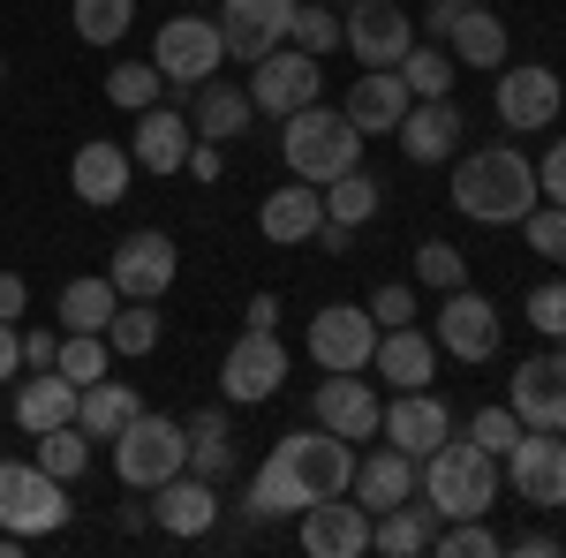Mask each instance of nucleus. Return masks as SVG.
Here are the masks:
<instances>
[{"mask_svg":"<svg viewBox=\"0 0 566 558\" xmlns=\"http://www.w3.org/2000/svg\"><path fill=\"white\" fill-rule=\"evenodd\" d=\"M340 45H348L363 69H400V53L416 45V15L392 8V0H348V15H340Z\"/></svg>","mask_w":566,"mask_h":558,"instance_id":"12","label":"nucleus"},{"mask_svg":"<svg viewBox=\"0 0 566 558\" xmlns=\"http://www.w3.org/2000/svg\"><path fill=\"white\" fill-rule=\"evenodd\" d=\"M219 61H227L219 15H175V23H159V39H151V69L175 91H197L205 76H219Z\"/></svg>","mask_w":566,"mask_h":558,"instance_id":"6","label":"nucleus"},{"mask_svg":"<svg viewBox=\"0 0 566 558\" xmlns=\"http://www.w3.org/2000/svg\"><path fill=\"white\" fill-rule=\"evenodd\" d=\"M310 242H325V250H333V257H340V250H348V242H355V227H333V219H325V227H317V234H310Z\"/></svg>","mask_w":566,"mask_h":558,"instance_id":"59","label":"nucleus"},{"mask_svg":"<svg viewBox=\"0 0 566 558\" xmlns=\"http://www.w3.org/2000/svg\"><path fill=\"white\" fill-rule=\"evenodd\" d=\"M189 475H205V483H227L234 475V438H227V408H205V415H189Z\"/></svg>","mask_w":566,"mask_h":558,"instance_id":"34","label":"nucleus"},{"mask_svg":"<svg viewBox=\"0 0 566 558\" xmlns=\"http://www.w3.org/2000/svg\"><path fill=\"white\" fill-rule=\"evenodd\" d=\"M552 347H559V355H566V333H559V340H552Z\"/></svg>","mask_w":566,"mask_h":558,"instance_id":"61","label":"nucleus"},{"mask_svg":"<svg viewBox=\"0 0 566 558\" xmlns=\"http://www.w3.org/2000/svg\"><path fill=\"white\" fill-rule=\"evenodd\" d=\"M423 498L438 506V520H476L499 506V461L483 453L476 438L469 445H438L431 461H423Z\"/></svg>","mask_w":566,"mask_h":558,"instance_id":"3","label":"nucleus"},{"mask_svg":"<svg viewBox=\"0 0 566 558\" xmlns=\"http://www.w3.org/2000/svg\"><path fill=\"white\" fill-rule=\"evenodd\" d=\"M528 325H536L544 340H559V333H566V280H544V287H528Z\"/></svg>","mask_w":566,"mask_h":558,"instance_id":"49","label":"nucleus"},{"mask_svg":"<svg viewBox=\"0 0 566 558\" xmlns=\"http://www.w3.org/2000/svg\"><path fill=\"white\" fill-rule=\"evenodd\" d=\"M370 370H378L392 392L431 386V378H438V340L423 333V325H386V333H378V355H370Z\"/></svg>","mask_w":566,"mask_h":558,"instance_id":"26","label":"nucleus"},{"mask_svg":"<svg viewBox=\"0 0 566 558\" xmlns=\"http://www.w3.org/2000/svg\"><path fill=\"white\" fill-rule=\"evenodd\" d=\"M159 325H167V317H159V302H122V309H114V325H106V347H114L122 362H136V355H151V347H159Z\"/></svg>","mask_w":566,"mask_h":558,"instance_id":"39","label":"nucleus"},{"mask_svg":"<svg viewBox=\"0 0 566 558\" xmlns=\"http://www.w3.org/2000/svg\"><path fill=\"white\" fill-rule=\"evenodd\" d=\"M310 415L348 445H370L386 423V400L363 386V370H325V386H310Z\"/></svg>","mask_w":566,"mask_h":558,"instance_id":"14","label":"nucleus"},{"mask_svg":"<svg viewBox=\"0 0 566 558\" xmlns=\"http://www.w3.org/2000/svg\"><path fill=\"white\" fill-rule=\"evenodd\" d=\"M378 333H386V325H378L363 302H333V309L310 317V362H317V370H370Z\"/></svg>","mask_w":566,"mask_h":558,"instance_id":"11","label":"nucleus"},{"mask_svg":"<svg viewBox=\"0 0 566 558\" xmlns=\"http://www.w3.org/2000/svg\"><path fill=\"white\" fill-rule=\"evenodd\" d=\"M378 204H386V189H378L370 167H348V173L325 181V219H333V227H370Z\"/></svg>","mask_w":566,"mask_h":558,"instance_id":"35","label":"nucleus"},{"mask_svg":"<svg viewBox=\"0 0 566 558\" xmlns=\"http://www.w3.org/2000/svg\"><path fill=\"white\" fill-rule=\"evenodd\" d=\"M114 309H122V295H114L106 272H91V280H69V287H61V325H69V333H106Z\"/></svg>","mask_w":566,"mask_h":558,"instance_id":"37","label":"nucleus"},{"mask_svg":"<svg viewBox=\"0 0 566 558\" xmlns=\"http://www.w3.org/2000/svg\"><path fill=\"white\" fill-rule=\"evenodd\" d=\"M15 370H23V333L0 325V386H15Z\"/></svg>","mask_w":566,"mask_h":558,"instance_id":"55","label":"nucleus"},{"mask_svg":"<svg viewBox=\"0 0 566 558\" xmlns=\"http://www.w3.org/2000/svg\"><path fill=\"white\" fill-rule=\"evenodd\" d=\"M461 106L453 98H408V114H400V129L392 144L416 159V167H453V151H461Z\"/></svg>","mask_w":566,"mask_h":558,"instance_id":"19","label":"nucleus"},{"mask_svg":"<svg viewBox=\"0 0 566 558\" xmlns=\"http://www.w3.org/2000/svg\"><path fill=\"white\" fill-rule=\"evenodd\" d=\"M106 280H114V295H122V302H159V295L181 280L175 234H159V227H136V234H122V250H114V264H106Z\"/></svg>","mask_w":566,"mask_h":558,"instance_id":"7","label":"nucleus"},{"mask_svg":"<svg viewBox=\"0 0 566 558\" xmlns=\"http://www.w3.org/2000/svg\"><path fill=\"white\" fill-rule=\"evenodd\" d=\"M363 309H370L378 325H416V287H408V280H386V287L363 302Z\"/></svg>","mask_w":566,"mask_h":558,"instance_id":"50","label":"nucleus"},{"mask_svg":"<svg viewBox=\"0 0 566 558\" xmlns=\"http://www.w3.org/2000/svg\"><path fill=\"white\" fill-rule=\"evenodd\" d=\"M499 309H491V295H476V287H453L446 295V309H438V355H453V362H491L499 355Z\"/></svg>","mask_w":566,"mask_h":558,"instance_id":"16","label":"nucleus"},{"mask_svg":"<svg viewBox=\"0 0 566 558\" xmlns=\"http://www.w3.org/2000/svg\"><path fill=\"white\" fill-rule=\"evenodd\" d=\"M303 551L310 558H363L370 551V514L363 498H310L303 506Z\"/></svg>","mask_w":566,"mask_h":558,"instance_id":"20","label":"nucleus"},{"mask_svg":"<svg viewBox=\"0 0 566 558\" xmlns=\"http://www.w3.org/2000/svg\"><path fill=\"white\" fill-rule=\"evenodd\" d=\"M416 280L438 287V295H453V287H469V257H461L453 242H423V250H416Z\"/></svg>","mask_w":566,"mask_h":558,"instance_id":"45","label":"nucleus"},{"mask_svg":"<svg viewBox=\"0 0 566 558\" xmlns=\"http://www.w3.org/2000/svg\"><path fill=\"white\" fill-rule=\"evenodd\" d=\"M53 370H61V378H76V386H91V378H106V370H114V347H106V333H69Z\"/></svg>","mask_w":566,"mask_h":558,"instance_id":"44","label":"nucleus"},{"mask_svg":"<svg viewBox=\"0 0 566 558\" xmlns=\"http://www.w3.org/2000/svg\"><path fill=\"white\" fill-rule=\"evenodd\" d=\"M506 551H522V558H559V536H552V528H522Z\"/></svg>","mask_w":566,"mask_h":558,"instance_id":"54","label":"nucleus"},{"mask_svg":"<svg viewBox=\"0 0 566 558\" xmlns=\"http://www.w3.org/2000/svg\"><path fill=\"white\" fill-rule=\"evenodd\" d=\"M446 53L461 61V69H506V23H499V8H476V0H461V15H453V31H446Z\"/></svg>","mask_w":566,"mask_h":558,"instance_id":"30","label":"nucleus"},{"mask_svg":"<svg viewBox=\"0 0 566 558\" xmlns=\"http://www.w3.org/2000/svg\"><path fill=\"white\" fill-rule=\"evenodd\" d=\"M189 468V430L175 415H151V408H136L122 438H114V475H122V491H159L167 475Z\"/></svg>","mask_w":566,"mask_h":558,"instance_id":"4","label":"nucleus"},{"mask_svg":"<svg viewBox=\"0 0 566 558\" xmlns=\"http://www.w3.org/2000/svg\"><path fill=\"white\" fill-rule=\"evenodd\" d=\"M136 23V0H76V39L84 45H122Z\"/></svg>","mask_w":566,"mask_h":558,"instance_id":"42","label":"nucleus"},{"mask_svg":"<svg viewBox=\"0 0 566 558\" xmlns=\"http://www.w3.org/2000/svg\"><path fill=\"white\" fill-rule=\"evenodd\" d=\"M453 15H461V0H431V8H423V39H438V45H446Z\"/></svg>","mask_w":566,"mask_h":558,"instance_id":"56","label":"nucleus"},{"mask_svg":"<svg viewBox=\"0 0 566 558\" xmlns=\"http://www.w3.org/2000/svg\"><path fill=\"white\" fill-rule=\"evenodd\" d=\"M378 438H386V445H400V453H416V461H431L438 445L453 438V408H446L431 386L392 392V400H386V423H378Z\"/></svg>","mask_w":566,"mask_h":558,"instance_id":"17","label":"nucleus"},{"mask_svg":"<svg viewBox=\"0 0 566 558\" xmlns=\"http://www.w3.org/2000/svg\"><path fill=\"white\" fill-rule=\"evenodd\" d=\"M310 506V491L295 483V468L280 461V453H264L258 475H250V514L258 520H287V514H303Z\"/></svg>","mask_w":566,"mask_h":558,"instance_id":"36","label":"nucleus"},{"mask_svg":"<svg viewBox=\"0 0 566 558\" xmlns=\"http://www.w3.org/2000/svg\"><path fill=\"white\" fill-rule=\"evenodd\" d=\"M114 520H122V536H136V528H151V506H122Z\"/></svg>","mask_w":566,"mask_h":558,"instance_id":"60","label":"nucleus"},{"mask_svg":"<svg viewBox=\"0 0 566 558\" xmlns=\"http://www.w3.org/2000/svg\"><path fill=\"white\" fill-rule=\"evenodd\" d=\"M416 491H423V461L400 453V445L363 453V461H355V483H348V498H363V514H386V506L416 498Z\"/></svg>","mask_w":566,"mask_h":558,"instance_id":"23","label":"nucleus"},{"mask_svg":"<svg viewBox=\"0 0 566 558\" xmlns=\"http://www.w3.org/2000/svg\"><path fill=\"white\" fill-rule=\"evenodd\" d=\"M287 15L295 0H227L219 8V39H227V61H264L272 45H287Z\"/></svg>","mask_w":566,"mask_h":558,"instance_id":"21","label":"nucleus"},{"mask_svg":"<svg viewBox=\"0 0 566 558\" xmlns=\"http://www.w3.org/2000/svg\"><path fill=\"white\" fill-rule=\"evenodd\" d=\"M0 84H8V61H0Z\"/></svg>","mask_w":566,"mask_h":558,"instance_id":"62","label":"nucleus"},{"mask_svg":"<svg viewBox=\"0 0 566 558\" xmlns=\"http://www.w3.org/2000/svg\"><path fill=\"white\" fill-rule=\"evenodd\" d=\"M250 122H258L250 84H219V76H205V84L189 91V129L205 136V144H234Z\"/></svg>","mask_w":566,"mask_h":558,"instance_id":"29","label":"nucleus"},{"mask_svg":"<svg viewBox=\"0 0 566 558\" xmlns=\"http://www.w3.org/2000/svg\"><path fill=\"white\" fill-rule=\"evenodd\" d=\"M45 475H61V483H76V475L91 468V438H84V423H53V430H39V453H31Z\"/></svg>","mask_w":566,"mask_h":558,"instance_id":"40","label":"nucleus"},{"mask_svg":"<svg viewBox=\"0 0 566 558\" xmlns=\"http://www.w3.org/2000/svg\"><path fill=\"white\" fill-rule=\"evenodd\" d=\"M438 544V506L423 498H400V506H386V514H370V551H386V558H423Z\"/></svg>","mask_w":566,"mask_h":558,"instance_id":"31","label":"nucleus"},{"mask_svg":"<svg viewBox=\"0 0 566 558\" xmlns=\"http://www.w3.org/2000/svg\"><path fill=\"white\" fill-rule=\"evenodd\" d=\"M408 98H416V91L400 84V69H363L348 84V98H340V114H348L363 136H392L400 114H408Z\"/></svg>","mask_w":566,"mask_h":558,"instance_id":"27","label":"nucleus"},{"mask_svg":"<svg viewBox=\"0 0 566 558\" xmlns=\"http://www.w3.org/2000/svg\"><path fill=\"white\" fill-rule=\"evenodd\" d=\"M23 309H31V287H23V272H0V325H23Z\"/></svg>","mask_w":566,"mask_h":558,"instance_id":"52","label":"nucleus"},{"mask_svg":"<svg viewBox=\"0 0 566 558\" xmlns=\"http://www.w3.org/2000/svg\"><path fill=\"white\" fill-rule=\"evenodd\" d=\"M506 483L522 506H566V430H522L506 453Z\"/></svg>","mask_w":566,"mask_h":558,"instance_id":"15","label":"nucleus"},{"mask_svg":"<svg viewBox=\"0 0 566 558\" xmlns=\"http://www.w3.org/2000/svg\"><path fill=\"white\" fill-rule=\"evenodd\" d=\"M151 528H167V536H212L219 528V483L205 475H167L159 491H151Z\"/></svg>","mask_w":566,"mask_h":558,"instance_id":"22","label":"nucleus"},{"mask_svg":"<svg viewBox=\"0 0 566 558\" xmlns=\"http://www.w3.org/2000/svg\"><path fill=\"white\" fill-rule=\"evenodd\" d=\"M69 520V483L45 475L39 461H0V528H15L23 544L53 536Z\"/></svg>","mask_w":566,"mask_h":558,"instance_id":"5","label":"nucleus"},{"mask_svg":"<svg viewBox=\"0 0 566 558\" xmlns=\"http://www.w3.org/2000/svg\"><path fill=\"white\" fill-rule=\"evenodd\" d=\"M536 197H544V204H566V136H559V144H544V167H536Z\"/></svg>","mask_w":566,"mask_h":558,"instance_id":"51","label":"nucleus"},{"mask_svg":"<svg viewBox=\"0 0 566 558\" xmlns=\"http://www.w3.org/2000/svg\"><path fill=\"white\" fill-rule=\"evenodd\" d=\"M280 386H287V347H280V333H242V340L227 347L219 392H227L234 408H264Z\"/></svg>","mask_w":566,"mask_h":558,"instance_id":"13","label":"nucleus"},{"mask_svg":"<svg viewBox=\"0 0 566 558\" xmlns=\"http://www.w3.org/2000/svg\"><path fill=\"white\" fill-rule=\"evenodd\" d=\"M491 106H499V122H506L514 136L552 129V122H559V106H566V84L544 69V61H506V69H499V84H491Z\"/></svg>","mask_w":566,"mask_h":558,"instance_id":"9","label":"nucleus"},{"mask_svg":"<svg viewBox=\"0 0 566 558\" xmlns=\"http://www.w3.org/2000/svg\"><path fill=\"white\" fill-rule=\"evenodd\" d=\"M287 45H303V53H333L340 45V15L325 8V0H295V15H287Z\"/></svg>","mask_w":566,"mask_h":558,"instance_id":"43","label":"nucleus"},{"mask_svg":"<svg viewBox=\"0 0 566 558\" xmlns=\"http://www.w3.org/2000/svg\"><path fill=\"white\" fill-rule=\"evenodd\" d=\"M159 91H167V76H159L151 61H114V69H106V98H114L122 114H144V106H159Z\"/></svg>","mask_w":566,"mask_h":558,"instance_id":"41","label":"nucleus"},{"mask_svg":"<svg viewBox=\"0 0 566 558\" xmlns=\"http://www.w3.org/2000/svg\"><path fill=\"white\" fill-rule=\"evenodd\" d=\"M280 159L295 181H333V173L363 167V129H355L340 106H303V114H287L280 122Z\"/></svg>","mask_w":566,"mask_h":558,"instance_id":"2","label":"nucleus"},{"mask_svg":"<svg viewBox=\"0 0 566 558\" xmlns=\"http://www.w3.org/2000/svg\"><path fill=\"white\" fill-rule=\"evenodd\" d=\"M522 234L544 264H566V204H536V212L522 219Z\"/></svg>","mask_w":566,"mask_h":558,"instance_id":"47","label":"nucleus"},{"mask_svg":"<svg viewBox=\"0 0 566 558\" xmlns=\"http://www.w3.org/2000/svg\"><path fill=\"white\" fill-rule=\"evenodd\" d=\"M189 144H197V129L181 122V106H144L136 136H129V159H136V173H181Z\"/></svg>","mask_w":566,"mask_h":558,"instance_id":"25","label":"nucleus"},{"mask_svg":"<svg viewBox=\"0 0 566 558\" xmlns=\"http://www.w3.org/2000/svg\"><path fill=\"white\" fill-rule=\"evenodd\" d=\"M219 167H227V159H219V144L197 136V144H189V173H197V181H219Z\"/></svg>","mask_w":566,"mask_h":558,"instance_id":"57","label":"nucleus"},{"mask_svg":"<svg viewBox=\"0 0 566 558\" xmlns=\"http://www.w3.org/2000/svg\"><path fill=\"white\" fill-rule=\"evenodd\" d=\"M76 378H61V370H31V386L15 392V423L31 430V438H39V430H53V423H76Z\"/></svg>","mask_w":566,"mask_h":558,"instance_id":"32","label":"nucleus"},{"mask_svg":"<svg viewBox=\"0 0 566 558\" xmlns=\"http://www.w3.org/2000/svg\"><path fill=\"white\" fill-rule=\"evenodd\" d=\"M476 8H499V0H476Z\"/></svg>","mask_w":566,"mask_h":558,"instance_id":"63","label":"nucleus"},{"mask_svg":"<svg viewBox=\"0 0 566 558\" xmlns=\"http://www.w3.org/2000/svg\"><path fill=\"white\" fill-rule=\"evenodd\" d=\"M453 212L476 227H522L536 212V159L514 144L453 151Z\"/></svg>","mask_w":566,"mask_h":558,"instance_id":"1","label":"nucleus"},{"mask_svg":"<svg viewBox=\"0 0 566 558\" xmlns=\"http://www.w3.org/2000/svg\"><path fill=\"white\" fill-rule=\"evenodd\" d=\"M129 181H136L129 144H106V136L76 144V159H69V189H76V204H122Z\"/></svg>","mask_w":566,"mask_h":558,"instance_id":"24","label":"nucleus"},{"mask_svg":"<svg viewBox=\"0 0 566 558\" xmlns=\"http://www.w3.org/2000/svg\"><path fill=\"white\" fill-rule=\"evenodd\" d=\"M136 408H144V400H136V386H114V378H91V386L76 392V423H84L91 445H114Z\"/></svg>","mask_w":566,"mask_h":558,"instance_id":"33","label":"nucleus"},{"mask_svg":"<svg viewBox=\"0 0 566 558\" xmlns=\"http://www.w3.org/2000/svg\"><path fill=\"white\" fill-rule=\"evenodd\" d=\"M287 468H295V483H303L310 498H340L355 483V445L348 438H333L325 423H310V430H287L280 445H272Z\"/></svg>","mask_w":566,"mask_h":558,"instance_id":"10","label":"nucleus"},{"mask_svg":"<svg viewBox=\"0 0 566 558\" xmlns=\"http://www.w3.org/2000/svg\"><path fill=\"white\" fill-rule=\"evenodd\" d=\"M522 415H514V408H476V423H469V438H476L483 453H491V461H506V453H514V438H522Z\"/></svg>","mask_w":566,"mask_h":558,"instance_id":"48","label":"nucleus"},{"mask_svg":"<svg viewBox=\"0 0 566 558\" xmlns=\"http://www.w3.org/2000/svg\"><path fill=\"white\" fill-rule=\"evenodd\" d=\"M317 91H325V76H317V53H303V45H272L264 61H250V106L258 114H303V106H317Z\"/></svg>","mask_w":566,"mask_h":558,"instance_id":"8","label":"nucleus"},{"mask_svg":"<svg viewBox=\"0 0 566 558\" xmlns=\"http://www.w3.org/2000/svg\"><path fill=\"white\" fill-rule=\"evenodd\" d=\"M325 227V189L317 181H287V189H272L258 204V234L264 242H280V250H295Z\"/></svg>","mask_w":566,"mask_h":558,"instance_id":"28","label":"nucleus"},{"mask_svg":"<svg viewBox=\"0 0 566 558\" xmlns=\"http://www.w3.org/2000/svg\"><path fill=\"white\" fill-rule=\"evenodd\" d=\"M438 558H491V551H506V544H499V536H491V520H446V528H438V544H431Z\"/></svg>","mask_w":566,"mask_h":558,"instance_id":"46","label":"nucleus"},{"mask_svg":"<svg viewBox=\"0 0 566 558\" xmlns=\"http://www.w3.org/2000/svg\"><path fill=\"white\" fill-rule=\"evenodd\" d=\"M61 362V333H23V370H53Z\"/></svg>","mask_w":566,"mask_h":558,"instance_id":"53","label":"nucleus"},{"mask_svg":"<svg viewBox=\"0 0 566 558\" xmlns=\"http://www.w3.org/2000/svg\"><path fill=\"white\" fill-rule=\"evenodd\" d=\"M242 333H280V295H250V325Z\"/></svg>","mask_w":566,"mask_h":558,"instance_id":"58","label":"nucleus"},{"mask_svg":"<svg viewBox=\"0 0 566 558\" xmlns=\"http://www.w3.org/2000/svg\"><path fill=\"white\" fill-rule=\"evenodd\" d=\"M506 408H514L528 430H566V355H559V347L528 355L522 370H514V386H506Z\"/></svg>","mask_w":566,"mask_h":558,"instance_id":"18","label":"nucleus"},{"mask_svg":"<svg viewBox=\"0 0 566 558\" xmlns=\"http://www.w3.org/2000/svg\"><path fill=\"white\" fill-rule=\"evenodd\" d=\"M453 69H461V61H453L438 39H416L408 53H400V84L416 91V98H453Z\"/></svg>","mask_w":566,"mask_h":558,"instance_id":"38","label":"nucleus"}]
</instances>
